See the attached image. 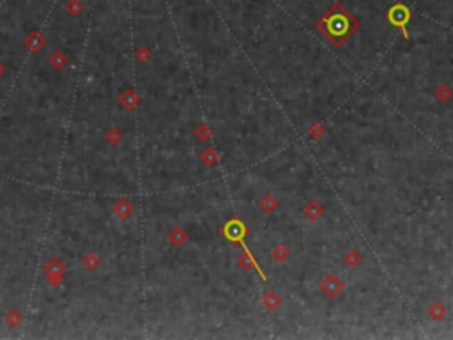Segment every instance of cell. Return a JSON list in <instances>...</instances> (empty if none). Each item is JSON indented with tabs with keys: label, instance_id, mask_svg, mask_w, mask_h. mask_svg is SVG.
Returning a JSON list of instances; mask_svg holds the SVG:
<instances>
[{
	"label": "cell",
	"instance_id": "6da1fadb",
	"mask_svg": "<svg viewBox=\"0 0 453 340\" xmlns=\"http://www.w3.org/2000/svg\"><path fill=\"white\" fill-rule=\"evenodd\" d=\"M315 27L330 43H333L335 46H342L347 39H350L358 32L360 21L349 9L343 7L342 2L337 0L322 14V18L315 21Z\"/></svg>",
	"mask_w": 453,
	"mask_h": 340
},
{
	"label": "cell",
	"instance_id": "7a4b0ae2",
	"mask_svg": "<svg viewBox=\"0 0 453 340\" xmlns=\"http://www.w3.org/2000/svg\"><path fill=\"white\" fill-rule=\"evenodd\" d=\"M319 289L328 299H337L343 292V289H345V284H343V280L340 279L338 275H335V273H328V275L320 280Z\"/></svg>",
	"mask_w": 453,
	"mask_h": 340
},
{
	"label": "cell",
	"instance_id": "3957f363",
	"mask_svg": "<svg viewBox=\"0 0 453 340\" xmlns=\"http://www.w3.org/2000/svg\"><path fill=\"white\" fill-rule=\"evenodd\" d=\"M409 20H411V11H409L405 6H402V4H395V6L388 11V21L392 25H395V27L402 28V32H404L405 38H407L405 25L409 23Z\"/></svg>",
	"mask_w": 453,
	"mask_h": 340
},
{
	"label": "cell",
	"instance_id": "277c9868",
	"mask_svg": "<svg viewBox=\"0 0 453 340\" xmlns=\"http://www.w3.org/2000/svg\"><path fill=\"white\" fill-rule=\"evenodd\" d=\"M303 214H305L306 220L310 222H319L320 218H324V214H326V209H324V206L319 202V200H308V202L303 206Z\"/></svg>",
	"mask_w": 453,
	"mask_h": 340
},
{
	"label": "cell",
	"instance_id": "5b68a950",
	"mask_svg": "<svg viewBox=\"0 0 453 340\" xmlns=\"http://www.w3.org/2000/svg\"><path fill=\"white\" fill-rule=\"evenodd\" d=\"M23 43H25V48H27L28 52L38 53L46 46V38L39 30H32V32H28V34L25 36Z\"/></svg>",
	"mask_w": 453,
	"mask_h": 340
},
{
	"label": "cell",
	"instance_id": "8992f818",
	"mask_svg": "<svg viewBox=\"0 0 453 340\" xmlns=\"http://www.w3.org/2000/svg\"><path fill=\"white\" fill-rule=\"evenodd\" d=\"M112 211L113 214H115L117 218H120V220H126V218H130L131 214L135 213V206L133 202H131L130 199H119L115 204L112 206Z\"/></svg>",
	"mask_w": 453,
	"mask_h": 340
},
{
	"label": "cell",
	"instance_id": "52a82bcc",
	"mask_svg": "<svg viewBox=\"0 0 453 340\" xmlns=\"http://www.w3.org/2000/svg\"><path fill=\"white\" fill-rule=\"evenodd\" d=\"M258 207H261L262 213L266 214H273L276 209L280 207V200L276 195H273V193H264V195L258 199Z\"/></svg>",
	"mask_w": 453,
	"mask_h": 340
},
{
	"label": "cell",
	"instance_id": "ba28073f",
	"mask_svg": "<svg viewBox=\"0 0 453 340\" xmlns=\"http://www.w3.org/2000/svg\"><path fill=\"white\" fill-rule=\"evenodd\" d=\"M237 266H239L241 269H244V271H250V269H257V271L262 275V271L258 269L257 261H255V257L251 255V252L248 250V248H244L243 254L237 255ZM262 279H264V275H262Z\"/></svg>",
	"mask_w": 453,
	"mask_h": 340
},
{
	"label": "cell",
	"instance_id": "9c48e42d",
	"mask_svg": "<svg viewBox=\"0 0 453 340\" xmlns=\"http://www.w3.org/2000/svg\"><path fill=\"white\" fill-rule=\"evenodd\" d=\"M119 101H120V105H122L124 110L133 112L135 108L138 107V103H140V98H138V94L135 92L133 89H126L122 94H120Z\"/></svg>",
	"mask_w": 453,
	"mask_h": 340
},
{
	"label": "cell",
	"instance_id": "30bf717a",
	"mask_svg": "<svg viewBox=\"0 0 453 340\" xmlns=\"http://www.w3.org/2000/svg\"><path fill=\"white\" fill-rule=\"evenodd\" d=\"M262 305L268 312H275L276 308H280L282 305V296L278 294L276 291H266L262 294Z\"/></svg>",
	"mask_w": 453,
	"mask_h": 340
},
{
	"label": "cell",
	"instance_id": "8fae6325",
	"mask_svg": "<svg viewBox=\"0 0 453 340\" xmlns=\"http://www.w3.org/2000/svg\"><path fill=\"white\" fill-rule=\"evenodd\" d=\"M167 239H169L170 244H174V246L179 248V246H182V244L188 243V232H186L182 227H174V229H170Z\"/></svg>",
	"mask_w": 453,
	"mask_h": 340
},
{
	"label": "cell",
	"instance_id": "7c38bea8",
	"mask_svg": "<svg viewBox=\"0 0 453 340\" xmlns=\"http://www.w3.org/2000/svg\"><path fill=\"white\" fill-rule=\"evenodd\" d=\"M200 162L204 163L206 167H216L220 163V154L214 147H206L202 152H200Z\"/></svg>",
	"mask_w": 453,
	"mask_h": 340
},
{
	"label": "cell",
	"instance_id": "4fadbf2b",
	"mask_svg": "<svg viewBox=\"0 0 453 340\" xmlns=\"http://www.w3.org/2000/svg\"><path fill=\"white\" fill-rule=\"evenodd\" d=\"M48 60H50V64H52V68L57 69V71L64 69L66 66L69 64V58H68V55H66L64 52H62V50H53V52L50 53Z\"/></svg>",
	"mask_w": 453,
	"mask_h": 340
},
{
	"label": "cell",
	"instance_id": "5bb4252c",
	"mask_svg": "<svg viewBox=\"0 0 453 340\" xmlns=\"http://www.w3.org/2000/svg\"><path fill=\"white\" fill-rule=\"evenodd\" d=\"M427 314H429V317L432 321H443L444 317H446V306H444L441 301H434L429 305Z\"/></svg>",
	"mask_w": 453,
	"mask_h": 340
},
{
	"label": "cell",
	"instance_id": "9a60e30c",
	"mask_svg": "<svg viewBox=\"0 0 453 340\" xmlns=\"http://www.w3.org/2000/svg\"><path fill=\"white\" fill-rule=\"evenodd\" d=\"M271 257L276 264H283V262H287L288 259H290V250H288L283 243H280L271 250Z\"/></svg>",
	"mask_w": 453,
	"mask_h": 340
},
{
	"label": "cell",
	"instance_id": "2e32d148",
	"mask_svg": "<svg viewBox=\"0 0 453 340\" xmlns=\"http://www.w3.org/2000/svg\"><path fill=\"white\" fill-rule=\"evenodd\" d=\"M434 98H436L439 103H448V101H451V98H453V89L450 85H446V83H441V85H437L436 89H434Z\"/></svg>",
	"mask_w": 453,
	"mask_h": 340
},
{
	"label": "cell",
	"instance_id": "e0dca14e",
	"mask_svg": "<svg viewBox=\"0 0 453 340\" xmlns=\"http://www.w3.org/2000/svg\"><path fill=\"white\" fill-rule=\"evenodd\" d=\"M361 261H363V255H361L358 250H347L345 254H343V264H345L347 268H358V266L361 264Z\"/></svg>",
	"mask_w": 453,
	"mask_h": 340
},
{
	"label": "cell",
	"instance_id": "ac0fdd59",
	"mask_svg": "<svg viewBox=\"0 0 453 340\" xmlns=\"http://www.w3.org/2000/svg\"><path fill=\"white\" fill-rule=\"evenodd\" d=\"M64 9L66 13L69 14V16H80V14L83 13V9H85V6H83L82 0H66L64 4Z\"/></svg>",
	"mask_w": 453,
	"mask_h": 340
},
{
	"label": "cell",
	"instance_id": "d6986e66",
	"mask_svg": "<svg viewBox=\"0 0 453 340\" xmlns=\"http://www.w3.org/2000/svg\"><path fill=\"white\" fill-rule=\"evenodd\" d=\"M195 137H197V140H200L202 144H207V142L211 140V137H213V130H211L209 124L202 122L195 128Z\"/></svg>",
	"mask_w": 453,
	"mask_h": 340
},
{
	"label": "cell",
	"instance_id": "ffe728a7",
	"mask_svg": "<svg viewBox=\"0 0 453 340\" xmlns=\"http://www.w3.org/2000/svg\"><path fill=\"white\" fill-rule=\"evenodd\" d=\"M100 264H101V259L96 254H85L82 257V266L87 271H96L100 268Z\"/></svg>",
	"mask_w": 453,
	"mask_h": 340
},
{
	"label": "cell",
	"instance_id": "44dd1931",
	"mask_svg": "<svg viewBox=\"0 0 453 340\" xmlns=\"http://www.w3.org/2000/svg\"><path fill=\"white\" fill-rule=\"evenodd\" d=\"M45 271H46V275H50V273H58V275H64V271H66V266H64V262H62L60 259L52 257L48 262H46V266H45Z\"/></svg>",
	"mask_w": 453,
	"mask_h": 340
},
{
	"label": "cell",
	"instance_id": "7402d4cb",
	"mask_svg": "<svg viewBox=\"0 0 453 340\" xmlns=\"http://www.w3.org/2000/svg\"><path fill=\"white\" fill-rule=\"evenodd\" d=\"M105 138H107V142L110 145H119L120 142L124 140V135L120 133L119 128H110V130L107 131V135H105Z\"/></svg>",
	"mask_w": 453,
	"mask_h": 340
},
{
	"label": "cell",
	"instance_id": "603a6c76",
	"mask_svg": "<svg viewBox=\"0 0 453 340\" xmlns=\"http://www.w3.org/2000/svg\"><path fill=\"white\" fill-rule=\"evenodd\" d=\"M324 133H326V128H324L320 122H313L312 126L308 128V135L313 138V140H319V138H322Z\"/></svg>",
	"mask_w": 453,
	"mask_h": 340
},
{
	"label": "cell",
	"instance_id": "cb8c5ba5",
	"mask_svg": "<svg viewBox=\"0 0 453 340\" xmlns=\"http://www.w3.org/2000/svg\"><path fill=\"white\" fill-rule=\"evenodd\" d=\"M6 323L9 324L11 328H16L18 324L21 323V314L18 312V310H11V312L6 316Z\"/></svg>",
	"mask_w": 453,
	"mask_h": 340
},
{
	"label": "cell",
	"instance_id": "d4e9b609",
	"mask_svg": "<svg viewBox=\"0 0 453 340\" xmlns=\"http://www.w3.org/2000/svg\"><path fill=\"white\" fill-rule=\"evenodd\" d=\"M151 55H152V53H151V50H149L147 46L142 45V46H138V48H137V58L140 62H147L149 58H151Z\"/></svg>",
	"mask_w": 453,
	"mask_h": 340
},
{
	"label": "cell",
	"instance_id": "484cf974",
	"mask_svg": "<svg viewBox=\"0 0 453 340\" xmlns=\"http://www.w3.org/2000/svg\"><path fill=\"white\" fill-rule=\"evenodd\" d=\"M4 73H6V66H4V62H0V76H4Z\"/></svg>",
	"mask_w": 453,
	"mask_h": 340
}]
</instances>
